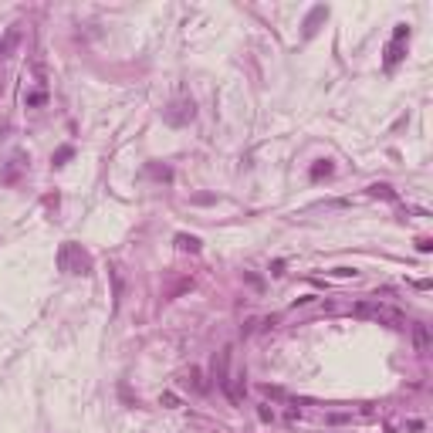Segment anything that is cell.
Listing matches in <instances>:
<instances>
[{"mask_svg": "<svg viewBox=\"0 0 433 433\" xmlns=\"http://www.w3.org/2000/svg\"><path fill=\"white\" fill-rule=\"evenodd\" d=\"M413 332H416V349L427 352V349H430V332H427V325H413Z\"/></svg>", "mask_w": 433, "mask_h": 433, "instance_id": "2", "label": "cell"}, {"mask_svg": "<svg viewBox=\"0 0 433 433\" xmlns=\"http://www.w3.org/2000/svg\"><path fill=\"white\" fill-rule=\"evenodd\" d=\"M328 173H332V166H328V163H325V166H315V170H311V176H315V180H318V176H328Z\"/></svg>", "mask_w": 433, "mask_h": 433, "instance_id": "4", "label": "cell"}, {"mask_svg": "<svg viewBox=\"0 0 433 433\" xmlns=\"http://www.w3.org/2000/svg\"><path fill=\"white\" fill-rule=\"evenodd\" d=\"M230 362H234V349L227 345L224 352H220V372H217V382H220V389H224V393L237 403V399H241V393L234 389V379H230Z\"/></svg>", "mask_w": 433, "mask_h": 433, "instance_id": "1", "label": "cell"}, {"mask_svg": "<svg viewBox=\"0 0 433 433\" xmlns=\"http://www.w3.org/2000/svg\"><path fill=\"white\" fill-rule=\"evenodd\" d=\"M180 247H186V250H200V241H196V237H180Z\"/></svg>", "mask_w": 433, "mask_h": 433, "instance_id": "3", "label": "cell"}]
</instances>
